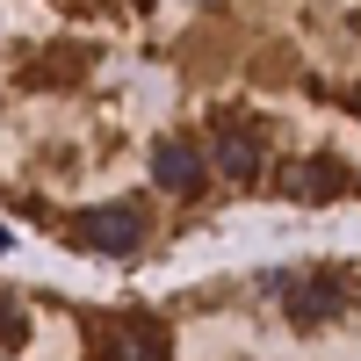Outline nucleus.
Instances as JSON below:
<instances>
[{"label": "nucleus", "instance_id": "9", "mask_svg": "<svg viewBox=\"0 0 361 361\" xmlns=\"http://www.w3.org/2000/svg\"><path fill=\"white\" fill-rule=\"evenodd\" d=\"M347 116H361V87H354V94H347Z\"/></svg>", "mask_w": 361, "mask_h": 361}, {"label": "nucleus", "instance_id": "7", "mask_svg": "<svg viewBox=\"0 0 361 361\" xmlns=\"http://www.w3.org/2000/svg\"><path fill=\"white\" fill-rule=\"evenodd\" d=\"M87 73H94V51H80V44H66L58 58H44V66H29L22 80H29V87H73V80H87Z\"/></svg>", "mask_w": 361, "mask_h": 361}, {"label": "nucleus", "instance_id": "8", "mask_svg": "<svg viewBox=\"0 0 361 361\" xmlns=\"http://www.w3.org/2000/svg\"><path fill=\"white\" fill-rule=\"evenodd\" d=\"M22 340H29V311L15 304V296H8V289H0V354H15Z\"/></svg>", "mask_w": 361, "mask_h": 361}, {"label": "nucleus", "instance_id": "6", "mask_svg": "<svg viewBox=\"0 0 361 361\" xmlns=\"http://www.w3.org/2000/svg\"><path fill=\"white\" fill-rule=\"evenodd\" d=\"M282 188H289L296 202H325V195H340V188H347V173H340V159H304V166L282 180Z\"/></svg>", "mask_w": 361, "mask_h": 361}, {"label": "nucleus", "instance_id": "5", "mask_svg": "<svg viewBox=\"0 0 361 361\" xmlns=\"http://www.w3.org/2000/svg\"><path fill=\"white\" fill-rule=\"evenodd\" d=\"M94 347H102V361H166V333L152 318H116Z\"/></svg>", "mask_w": 361, "mask_h": 361}, {"label": "nucleus", "instance_id": "4", "mask_svg": "<svg viewBox=\"0 0 361 361\" xmlns=\"http://www.w3.org/2000/svg\"><path fill=\"white\" fill-rule=\"evenodd\" d=\"M260 166H267V152H260L253 130L224 123L217 137H209V173H224V180H260Z\"/></svg>", "mask_w": 361, "mask_h": 361}, {"label": "nucleus", "instance_id": "10", "mask_svg": "<svg viewBox=\"0 0 361 361\" xmlns=\"http://www.w3.org/2000/svg\"><path fill=\"white\" fill-rule=\"evenodd\" d=\"M0 253H8V231H0Z\"/></svg>", "mask_w": 361, "mask_h": 361}, {"label": "nucleus", "instance_id": "1", "mask_svg": "<svg viewBox=\"0 0 361 361\" xmlns=\"http://www.w3.org/2000/svg\"><path fill=\"white\" fill-rule=\"evenodd\" d=\"M73 238L87 253H109V260H130L145 246V209L137 202H102V209H80L73 217Z\"/></svg>", "mask_w": 361, "mask_h": 361}, {"label": "nucleus", "instance_id": "2", "mask_svg": "<svg viewBox=\"0 0 361 361\" xmlns=\"http://www.w3.org/2000/svg\"><path fill=\"white\" fill-rule=\"evenodd\" d=\"M152 180H159L166 195H195L202 180H209V152L188 145V137H159L152 145Z\"/></svg>", "mask_w": 361, "mask_h": 361}, {"label": "nucleus", "instance_id": "3", "mask_svg": "<svg viewBox=\"0 0 361 361\" xmlns=\"http://www.w3.org/2000/svg\"><path fill=\"white\" fill-rule=\"evenodd\" d=\"M340 311H347V282L340 275H311V282L289 289V325L296 333H318V325H333Z\"/></svg>", "mask_w": 361, "mask_h": 361}]
</instances>
